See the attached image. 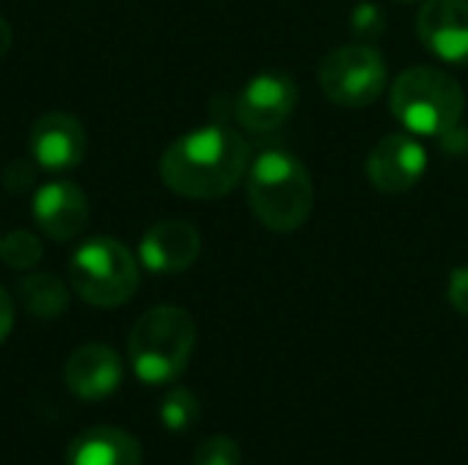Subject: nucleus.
<instances>
[{"label":"nucleus","mask_w":468,"mask_h":465,"mask_svg":"<svg viewBox=\"0 0 468 465\" xmlns=\"http://www.w3.org/2000/svg\"><path fill=\"white\" fill-rule=\"evenodd\" d=\"M389 104L395 118L411 134L447 137L463 118L466 93L461 82L444 69L411 66L395 79Z\"/></svg>","instance_id":"obj_4"},{"label":"nucleus","mask_w":468,"mask_h":465,"mask_svg":"<svg viewBox=\"0 0 468 465\" xmlns=\"http://www.w3.org/2000/svg\"><path fill=\"white\" fill-rule=\"evenodd\" d=\"M11 329H14V301L0 288V343L11 334Z\"/></svg>","instance_id":"obj_21"},{"label":"nucleus","mask_w":468,"mask_h":465,"mask_svg":"<svg viewBox=\"0 0 468 465\" xmlns=\"http://www.w3.org/2000/svg\"><path fill=\"white\" fill-rule=\"evenodd\" d=\"M195 465H241V449L228 436H211L195 449Z\"/></svg>","instance_id":"obj_18"},{"label":"nucleus","mask_w":468,"mask_h":465,"mask_svg":"<svg viewBox=\"0 0 468 465\" xmlns=\"http://www.w3.org/2000/svg\"><path fill=\"white\" fill-rule=\"evenodd\" d=\"M159 419L170 433H186L200 419V400L184 386H173L159 408Z\"/></svg>","instance_id":"obj_16"},{"label":"nucleus","mask_w":468,"mask_h":465,"mask_svg":"<svg viewBox=\"0 0 468 465\" xmlns=\"http://www.w3.org/2000/svg\"><path fill=\"white\" fill-rule=\"evenodd\" d=\"M318 82L329 101L359 110L387 90V60L367 41L343 44L321 60Z\"/></svg>","instance_id":"obj_6"},{"label":"nucleus","mask_w":468,"mask_h":465,"mask_svg":"<svg viewBox=\"0 0 468 465\" xmlns=\"http://www.w3.org/2000/svg\"><path fill=\"white\" fill-rule=\"evenodd\" d=\"M8 47H11V27H8V22L0 16V58L8 52Z\"/></svg>","instance_id":"obj_22"},{"label":"nucleus","mask_w":468,"mask_h":465,"mask_svg":"<svg viewBox=\"0 0 468 465\" xmlns=\"http://www.w3.org/2000/svg\"><path fill=\"white\" fill-rule=\"evenodd\" d=\"M447 299L461 315H468V266H461L450 274Z\"/></svg>","instance_id":"obj_20"},{"label":"nucleus","mask_w":468,"mask_h":465,"mask_svg":"<svg viewBox=\"0 0 468 465\" xmlns=\"http://www.w3.org/2000/svg\"><path fill=\"white\" fill-rule=\"evenodd\" d=\"M33 219L52 241H71L88 225V200L71 181H49L33 197Z\"/></svg>","instance_id":"obj_11"},{"label":"nucleus","mask_w":468,"mask_h":465,"mask_svg":"<svg viewBox=\"0 0 468 465\" xmlns=\"http://www.w3.org/2000/svg\"><path fill=\"white\" fill-rule=\"evenodd\" d=\"M41 255H44L41 241L27 230H14V233L0 238V258L5 266H11L16 271L33 269L41 260Z\"/></svg>","instance_id":"obj_17"},{"label":"nucleus","mask_w":468,"mask_h":465,"mask_svg":"<svg viewBox=\"0 0 468 465\" xmlns=\"http://www.w3.org/2000/svg\"><path fill=\"white\" fill-rule=\"evenodd\" d=\"M19 304L27 315L52 321L66 312L69 307V291L55 274H30L16 285Z\"/></svg>","instance_id":"obj_15"},{"label":"nucleus","mask_w":468,"mask_h":465,"mask_svg":"<svg viewBox=\"0 0 468 465\" xmlns=\"http://www.w3.org/2000/svg\"><path fill=\"white\" fill-rule=\"evenodd\" d=\"M200 255V233L184 219L156 222L140 241L143 266L156 274L186 271Z\"/></svg>","instance_id":"obj_13"},{"label":"nucleus","mask_w":468,"mask_h":465,"mask_svg":"<svg viewBox=\"0 0 468 465\" xmlns=\"http://www.w3.org/2000/svg\"><path fill=\"white\" fill-rule=\"evenodd\" d=\"M66 465H143V449L126 430L99 425L82 430L69 444Z\"/></svg>","instance_id":"obj_14"},{"label":"nucleus","mask_w":468,"mask_h":465,"mask_svg":"<svg viewBox=\"0 0 468 465\" xmlns=\"http://www.w3.org/2000/svg\"><path fill=\"white\" fill-rule=\"evenodd\" d=\"M247 170L250 145L228 126H203L181 134L159 162L165 186L195 200H214L233 192Z\"/></svg>","instance_id":"obj_1"},{"label":"nucleus","mask_w":468,"mask_h":465,"mask_svg":"<svg viewBox=\"0 0 468 465\" xmlns=\"http://www.w3.org/2000/svg\"><path fill=\"white\" fill-rule=\"evenodd\" d=\"M395 3H411V0H395Z\"/></svg>","instance_id":"obj_23"},{"label":"nucleus","mask_w":468,"mask_h":465,"mask_svg":"<svg viewBox=\"0 0 468 465\" xmlns=\"http://www.w3.org/2000/svg\"><path fill=\"white\" fill-rule=\"evenodd\" d=\"M197 329L186 310L162 304L137 318L129 332V359L143 384L159 386L176 381L195 351Z\"/></svg>","instance_id":"obj_3"},{"label":"nucleus","mask_w":468,"mask_h":465,"mask_svg":"<svg viewBox=\"0 0 468 465\" xmlns=\"http://www.w3.org/2000/svg\"><path fill=\"white\" fill-rule=\"evenodd\" d=\"M88 148V137L82 123L69 112H47L36 121L30 132V153L33 159L49 170L63 173L82 162Z\"/></svg>","instance_id":"obj_10"},{"label":"nucleus","mask_w":468,"mask_h":465,"mask_svg":"<svg viewBox=\"0 0 468 465\" xmlns=\"http://www.w3.org/2000/svg\"><path fill=\"white\" fill-rule=\"evenodd\" d=\"M351 27L359 38H376L384 33V14L373 3H359L351 16Z\"/></svg>","instance_id":"obj_19"},{"label":"nucleus","mask_w":468,"mask_h":465,"mask_svg":"<svg viewBox=\"0 0 468 465\" xmlns=\"http://www.w3.org/2000/svg\"><path fill=\"white\" fill-rule=\"evenodd\" d=\"M420 41L447 63H468V0H425L417 14Z\"/></svg>","instance_id":"obj_9"},{"label":"nucleus","mask_w":468,"mask_h":465,"mask_svg":"<svg viewBox=\"0 0 468 465\" xmlns=\"http://www.w3.org/2000/svg\"><path fill=\"white\" fill-rule=\"evenodd\" d=\"M299 104V85L288 71L269 69L255 74L236 99V118L247 132L266 134L280 129Z\"/></svg>","instance_id":"obj_7"},{"label":"nucleus","mask_w":468,"mask_h":465,"mask_svg":"<svg viewBox=\"0 0 468 465\" xmlns=\"http://www.w3.org/2000/svg\"><path fill=\"white\" fill-rule=\"evenodd\" d=\"M69 280L82 301L93 307H121L137 293L140 269L121 241L90 238L74 252Z\"/></svg>","instance_id":"obj_5"},{"label":"nucleus","mask_w":468,"mask_h":465,"mask_svg":"<svg viewBox=\"0 0 468 465\" xmlns=\"http://www.w3.org/2000/svg\"><path fill=\"white\" fill-rule=\"evenodd\" d=\"M247 200L263 227L271 233H293L313 214L315 186L293 153L266 151L250 164Z\"/></svg>","instance_id":"obj_2"},{"label":"nucleus","mask_w":468,"mask_h":465,"mask_svg":"<svg viewBox=\"0 0 468 465\" xmlns=\"http://www.w3.org/2000/svg\"><path fill=\"white\" fill-rule=\"evenodd\" d=\"M121 378H123L121 356L99 343L80 345L63 367V381L69 392L80 400L110 397L121 386Z\"/></svg>","instance_id":"obj_12"},{"label":"nucleus","mask_w":468,"mask_h":465,"mask_svg":"<svg viewBox=\"0 0 468 465\" xmlns=\"http://www.w3.org/2000/svg\"><path fill=\"white\" fill-rule=\"evenodd\" d=\"M428 170V153L411 134H389L367 156V178L384 195H403L420 184Z\"/></svg>","instance_id":"obj_8"}]
</instances>
